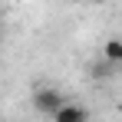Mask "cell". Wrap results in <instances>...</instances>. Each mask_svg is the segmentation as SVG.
Returning <instances> with one entry per match:
<instances>
[{
	"mask_svg": "<svg viewBox=\"0 0 122 122\" xmlns=\"http://www.w3.org/2000/svg\"><path fill=\"white\" fill-rule=\"evenodd\" d=\"M63 102H66V96H63L60 89L43 86V89H36V96H33V109L40 116H56V109H60Z\"/></svg>",
	"mask_w": 122,
	"mask_h": 122,
	"instance_id": "6da1fadb",
	"label": "cell"
},
{
	"mask_svg": "<svg viewBox=\"0 0 122 122\" xmlns=\"http://www.w3.org/2000/svg\"><path fill=\"white\" fill-rule=\"evenodd\" d=\"M53 122H89V112H86V106H79V102H69V99H66L60 109H56Z\"/></svg>",
	"mask_w": 122,
	"mask_h": 122,
	"instance_id": "7a4b0ae2",
	"label": "cell"
},
{
	"mask_svg": "<svg viewBox=\"0 0 122 122\" xmlns=\"http://www.w3.org/2000/svg\"><path fill=\"white\" fill-rule=\"evenodd\" d=\"M0 13H3V7H0Z\"/></svg>",
	"mask_w": 122,
	"mask_h": 122,
	"instance_id": "277c9868",
	"label": "cell"
},
{
	"mask_svg": "<svg viewBox=\"0 0 122 122\" xmlns=\"http://www.w3.org/2000/svg\"><path fill=\"white\" fill-rule=\"evenodd\" d=\"M102 60L109 63V66H119V63H122V40H119V36H112V40L102 46Z\"/></svg>",
	"mask_w": 122,
	"mask_h": 122,
	"instance_id": "3957f363",
	"label": "cell"
}]
</instances>
